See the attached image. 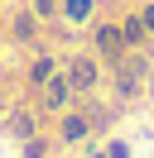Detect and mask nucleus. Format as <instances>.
Wrapping results in <instances>:
<instances>
[{"label":"nucleus","mask_w":154,"mask_h":158,"mask_svg":"<svg viewBox=\"0 0 154 158\" xmlns=\"http://www.w3.org/2000/svg\"><path fill=\"white\" fill-rule=\"evenodd\" d=\"M140 72H144L140 58H125L120 62V91H135V77H140Z\"/></svg>","instance_id":"obj_4"},{"label":"nucleus","mask_w":154,"mask_h":158,"mask_svg":"<svg viewBox=\"0 0 154 158\" xmlns=\"http://www.w3.org/2000/svg\"><path fill=\"white\" fill-rule=\"evenodd\" d=\"M144 29H154V5H149V15H144Z\"/></svg>","instance_id":"obj_11"},{"label":"nucleus","mask_w":154,"mask_h":158,"mask_svg":"<svg viewBox=\"0 0 154 158\" xmlns=\"http://www.w3.org/2000/svg\"><path fill=\"white\" fill-rule=\"evenodd\" d=\"M120 34H125V43H140V39H144V24H140V19H125Z\"/></svg>","instance_id":"obj_6"},{"label":"nucleus","mask_w":154,"mask_h":158,"mask_svg":"<svg viewBox=\"0 0 154 158\" xmlns=\"http://www.w3.org/2000/svg\"><path fill=\"white\" fill-rule=\"evenodd\" d=\"M67 86H72V81L48 77V81H43V106H63V101H67Z\"/></svg>","instance_id":"obj_3"},{"label":"nucleus","mask_w":154,"mask_h":158,"mask_svg":"<svg viewBox=\"0 0 154 158\" xmlns=\"http://www.w3.org/2000/svg\"><path fill=\"white\" fill-rule=\"evenodd\" d=\"M67 81H72V86H92L96 81V62L92 58H77L72 67H67Z\"/></svg>","instance_id":"obj_2"},{"label":"nucleus","mask_w":154,"mask_h":158,"mask_svg":"<svg viewBox=\"0 0 154 158\" xmlns=\"http://www.w3.org/2000/svg\"><path fill=\"white\" fill-rule=\"evenodd\" d=\"M96 48H101L106 58H120V48H125V34L116 29V24H106V29H96Z\"/></svg>","instance_id":"obj_1"},{"label":"nucleus","mask_w":154,"mask_h":158,"mask_svg":"<svg viewBox=\"0 0 154 158\" xmlns=\"http://www.w3.org/2000/svg\"><path fill=\"white\" fill-rule=\"evenodd\" d=\"M63 10H67V19H87L92 15V0H63Z\"/></svg>","instance_id":"obj_5"},{"label":"nucleus","mask_w":154,"mask_h":158,"mask_svg":"<svg viewBox=\"0 0 154 158\" xmlns=\"http://www.w3.org/2000/svg\"><path fill=\"white\" fill-rule=\"evenodd\" d=\"M63 134H67V139H82V134H87V120H67Z\"/></svg>","instance_id":"obj_9"},{"label":"nucleus","mask_w":154,"mask_h":158,"mask_svg":"<svg viewBox=\"0 0 154 158\" xmlns=\"http://www.w3.org/2000/svg\"><path fill=\"white\" fill-rule=\"evenodd\" d=\"M34 10H38V15H48V10H58V5H53V0H34Z\"/></svg>","instance_id":"obj_10"},{"label":"nucleus","mask_w":154,"mask_h":158,"mask_svg":"<svg viewBox=\"0 0 154 158\" xmlns=\"http://www.w3.org/2000/svg\"><path fill=\"white\" fill-rule=\"evenodd\" d=\"M29 77H34V81H48V77H53V62H48V58H38V62H34V72H29Z\"/></svg>","instance_id":"obj_7"},{"label":"nucleus","mask_w":154,"mask_h":158,"mask_svg":"<svg viewBox=\"0 0 154 158\" xmlns=\"http://www.w3.org/2000/svg\"><path fill=\"white\" fill-rule=\"evenodd\" d=\"M15 34H19V39H29V34H34V15H19V19H15Z\"/></svg>","instance_id":"obj_8"}]
</instances>
